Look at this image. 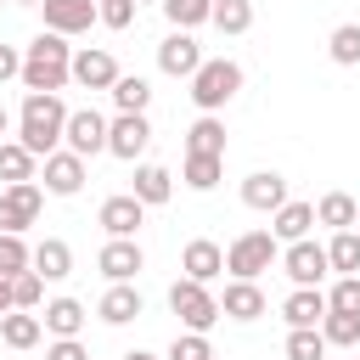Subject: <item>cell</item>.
<instances>
[{
	"instance_id": "cell-35",
	"label": "cell",
	"mask_w": 360,
	"mask_h": 360,
	"mask_svg": "<svg viewBox=\"0 0 360 360\" xmlns=\"http://www.w3.org/2000/svg\"><path fill=\"white\" fill-rule=\"evenodd\" d=\"M326 51H332L338 68H360V22H338L332 39H326Z\"/></svg>"
},
{
	"instance_id": "cell-27",
	"label": "cell",
	"mask_w": 360,
	"mask_h": 360,
	"mask_svg": "<svg viewBox=\"0 0 360 360\" xmlns=\"http://www.w3.org/2000/svg\"><path fill=\"white\" fill-rule=\"evenodd\" d=\"M186 152H202V158H225V124L214 112H202L191 129H186Z\"/></svg>"
},
{
	"instance_id": "cell-23",
	"label": "cell",
	"mask_w": 360,
	"mask_h": 360,
	"mask_svg": "<svg viewBox=\"0 0 360 360\" xmlns=\"http://www.w3.org/2000/svg\"><path fill=\"white\" fill-rule=\"evenodd\" d=\"M39 321H45V332H51V338H79L90 315H84V304H79V298H51Z\"/></svg>"
},
{
	"instance_id": "cell-30",
	"label": "cell",
	"mask_w": 360,
	"mask_h": 360,
	"mask_svg": "<svg viewBox=\"0 0 360 360\" xmlns=\"http://www.w3.org/2000/svg\"><path fill=\"white\" fill-rule=\"evenodd\" d=\"M219 174H225V158H202V152H186V169H180V180H186L191 191H214V186H219Z\"/></svg>"
},
{
	"instance_id": "cell-46",
	"label": "cell",
	"mask_w": 360,
	"mask_h": 360,
	"mask_svg": "<svg viewBox=\"0 0 360 360\" xmlns=\"http://www.w3.org/2000/svg\"><path fill=\"white\" fill-rule=\"evenodd\" d=\"M124 360H158V354H146V349H129V354H124Z\"/></svg>"
},
{
	"instance_id": "cell-34",
	"label": "cell",
	"mask_w": 360,
	"mask_h": 360,
	"mask_svg": "<svg viewBox=\"0 0 360 360\" xmlns=\"http://www.w3.org/2000/svg\"><path fill=\"white\" fill-rule=\"evenodd\" d=\"M326 338H321V326H292L287 332V360H326Z\"/></svg>"
},
{
	"instance_id": "cell-28",
	"label": "cell",
	"mask_w": 360,
	"mask_h": 360,
	"mask_svg": "<svg viewBox=\"0 0 360 360\" xmlns=\"http://www.w3.org/2000/svg\"><path fill=\"white\" fill-rule=\"evenodd\" d=\"M34 152L22 146V141H0V180L6 186H22V180H34Z\"/></svg>"
},
{
	"instance_id": "cell-48",
	"label": "cell",
	"mask_w": 360,
	"mask_h": 360,
	"mask_svg": "<svg viewBox=\"0 0 360 360\" xmlns=\"http://www.w3.org/2000/svg\"><path fill=\"white\" fill-rule=\"evenodd\" d=\"M135 6H141V0H135ZM158 6H163V0H158Z\"/></svg>"
},
{
	"instance_id": "cell-6",
	"label": "cell",
	"mask_w": 360,
	"mask_h": 360,
	"mask_svg": "<svg viewBox=\"0 0 360 360\" xmlns=\"http://www.w3.org/2000/svg\"><path fill=\"white\" fill-rule=\"evenodd\" d=\"M39 208H45V186H34V180L6 186V191H0V231H6V236H22V231L39 219Z\"/></svg>"
},
{
	"instance_id": "cell-11",
	"label": "cell",
	"mask_w": 360,
	"mask_h": 360,
	"mask_svg": "<svg viewBox=\"0 0 360 360\" xmlns=\"http://www.w3.org/2000/svg\"><path fill=\"white\" fill-rule=\"evenodd\" d=\"M202 62H208V56H202V45H197L191 34H180V28L163 34V45H158V68H163L169 79H191Z\"/></svg>"
},
{
	"instance_id": "cell-38",
	"label": "cell",
	"mask_w": 360,
	"mask_h": 360,
	"mask_svg": "<svg viewBox=\"0 0 360 360\" xmlns=\"http://www.w3.org/2000/svg\"><path fill=\"white\" fill-rule=\"evenodd\" d=\"M326 309H338V315H360V276H338L332 292H326Z\"/></svg>"
},
{
	"instance_id": "cell-31",
	"label": "cell",
	"mask_w": 360,
	"mask_h": 360,
	"mask_svg": "<svg viewBox=\"0 0 360 360\" xmlns=\"http://www.w3.org/2000/svg\"><path fill=\"white\" fill-rule=\"evenodd\" d=\"M326 259H332L338 276H360V231H332Z\"/></svg>"
},
{
	"instance_id": "cell-15",
	"label": "cell",
	"mask_w": 360,
	"mask_h": 360,
	"mask_svg": "<svg viewBox=\"0 0 360 360\" xmlns=\"http://www.w3.org/2000/svg\"><path fill=\"white\" fill-rule=\"evenodd\" d=\"M242 202L259 208V214H276V208H287L292 197H287V180H281L276 169H253V174L242 180Z\"/></svg>"
},
{
	"instance_id": "cell-42",
	"label": "cell",
	"mask_w": 360,
	"mask_h": 360,
	"mask_svg": "<svg viewBox=\"0 0 360 360\" xmlns=\"http://www.w3.org/2000/svg\"><path fill=\"white\" fill-rule=\"evenodd\" d=\"M45 360H90V349H84L79 338H56V343L45 349Z\"/></svg>"
},
{
	"instance_id": "cell-32",
	"label": "cell",
	"mask_w": 360,
	"mask_h": 360,
	"mask_svg": "<svg viewBox=\"0 0 360 360\" xmlns=\"http://www.w3.org/2000/svg\"><path fill=\"white\" fill-rule=\"evenodd\" d=\"M107 96H112V107H118V112H146V101H152V84H146L141 73H124V79H118Z\"/></svg>"
},
{
	"instance_id": "cell-43",
	"label": "cell",
	"mask_w": 360,
	"mask_h": 360,
	"mask_svg": "<svg viewBox=\"0 0 360 360\" xmlns=\"http://www.w3.org/2000/svg\"><path fill=\"white\" fill-rule=\"evenodd\" d=\"M6 79H22V51L17 45H0V84Z\"/></svg>"
},
{
	"instance_id": "cell-45",
	"label": "cell",
	"mask_w": 360,
	"mask_h": 360,
	"mask_svg": "<svg viewBox=\"0 0 360 360\" xmlns=\"http://www.w3.org/2000/svg\"><path fill=\"white\" fill-rule=\"evenodd\" d=\"M6 129H11V112H6V107H0V141H6Z\"/></svg>"
},
{
	"instance_id": "cell-4",
	"label": "cell",
	"mask_w": 360,
	"mask_h": 360,
	"mask_svg": "<svg viewBox=\"0 0 360 360\" xmlns=\"http://www.w3.org/2000/svg\"><path fill=\"white\" fill-rule=\"evenodd\" d=\"M276 259H281V242H276L270 231H242V236L225 248V270H231V281H259Z\"/></svg>"
},
{
	"instance_id": "cell-10",
	"label": "cell",
	"mask_w": 360,
	"mask_h": 360,
	"mask_svg": "<svg viewBox=\"0 0 360 360\" xmlns=\"http://www.w3.org/2000/svg\"><path fill=\"white\" fill-rule=\"evenodd\" d=\"M281 270L292 276V287H321V276L332 270V259H326V248L321 242H287V253H281Z\"/></svg>"
},
{
	"instance_id": "cell-19",
	"label": "cell",
	"mask_w": 360,
	"mask_h": 360,
	"mask_svg": "<svg viewBox=\"0 0 360 360\" xmlns=\"http://www.w3.org/2000/svg\"><path fill=\"white\" fill-rule=\"evenodd\" d=\"M270 304H264V287L259 281H225V298H219V315L231 321H259Z\"/></svg>"
},
{
	"instance_id": "cell-16",
	"label": "cell",
	"mask_w": 360,
	"mask_h": 360,
	"mask_svg": "<svg viewBox=\"0 0 360 360\" xmlns=\"http://www.w3.org/2000/svg\"><path fill=\"white\" fill-rule=\"evenodd\" d=\"M141 225H146V202H141L135 191H118V197L101 202V231H107V236H135Z\"/></svg>"
},
{
	"instance_id": "cell-9",
	"label": "cell",
	"mask_w": 360,
	"mask_h": 360,
	"mask_svg": "<svg viewBox=\"0 0 360 360\" xmlns=\"http://www.w3.org/2000/svg\"><path fill=\"white\" fill-rule=\"evenodd\" d=\"M96 270H101L107 281H135V276L146 270V253H141L135 236H107V248L96 253Z\"/></svg>"
},
{
	"instance_id": "cell-17",
	"label": "cell",
	"mask_w": 360,
	"mask_h": 360,
	"mask_svg": "<svg viewBox=\"0 0 360 360\" xmlns=\"http://www.w3.org/2000/svg\"><path fill=\"white\" fill-rule=\"evenodd\" d=\"M180 270L191 276V281H214V276H225V248L219 242H208V236H197V242H186L180 248Z\"/></svg>"
},
{
	"instance_id": "cell-49",
	"label": "cell",
	"mask_w": 360,
	"mask_h": 360,
	"mask_svg": "<svg viewBox=\"0 0 360 360\" xmlns=\"http://www.w3.org/2000/svg\"><path fill=\"white\" fill-rule=\"evenodd\" d=\"M0 6H6V0H0Z\"/></svg>"
},
{
	"instance_id": "cell-36",
	"label": "cell",
	"mask_w": 360,
	"mask_h": 360,
	"mask_svg": "<svg viewBox=\"0 0 360 360\" xmlns=\"http://www.w3.org/2000/svg\"><path fill=\"white\" fill-rule=\"evenodd\" d=\"M321 338H326L332 349H354V343H360V315H338V309H326Z\"/></svg>"
},
{
	"instance_id": "cell-20",
	"label": "cell",
	"mask_w": 360,
	"mask_h": 360,
	"mask_svg": "<svg viewBox=\"0 0 360 360\" xmlns=\"http://www.w3.org/2000/svg\"><path fill=\"white\" fill-rule=\"evenodd\" d=\"M281 315H287V326H321L326 321V292L321 287H292Z\"/></svg>"
},
{
	"instance_id": "cell-7",
	"label": "cell",
	"mask_w": 360,
	"mask_h": 360,
	"mask_svg": "<svg viewBox=\"0 0 360 360\" xmlns=\"http://www.w3.org/2000/svg\"><path fill=\"white\" fill-rule=\"evenodd\" d=\"M107 124H112V118H101L96 107H79V112H68V135H62V146L79 152V158L90 163L96 152H107Z\"/></svg>"
},
{
	"instance_id": "cell-25",
	"label": "cell",
	"mask_w": 360,
	"mask_h": 360,
	"mask_svg": "<svg viewBox=\"0 0 360 360\" xmlns=\"http://www.w3.org/2000/svg\"><path fill=\"white\" fill-rule=\"evenodd\" d=\"M34 276H45V281L73 276V248H68L62 236H45V242L34 248Z\"/></svg>"
},
{
	"instance_id": "cell-5",
	"label": "cell",
	"mask_w": 360,
	"mask_h": 360,
	"mask_svg": "<svg viewBox=\"0 0 360 360\" xmlns=\"http://www.w3.org/2000/svg\"><path fill=\"white\" fill-rule=\"evenodd\" d=\"M169 309L180 315L186 332H202V338H208V326L219 321V298H214L202 281H191V276H180V281L169 287Z\"/></svg>"
},
{
	"instance_id": "cell-41",
	"label": "cell",
	"mask_w": 360,
	"mask_h": 360,
	"mask_svg": "<svg viewBox=\"0 0 360 360\" xmlns=\"http://www.w3.org/2000/svg\"><path fill=\"white\" fill-rule=\"evenodd\" d=\"M96 17L107 28H129L135 22V0H96Z\"/></svg>"
},
{
	"instance_id": "cell-29",
	"label": "cell",
	"mask_w": 360,
	"mask_h": 360,
	"mask_svg": "<svg viewBox=\"0 0 360 360\" xmlns=\"http://www.w3.org/2000/svg\"><path fill=\"white\" fill-rule=\"evenodd\" d=\"M163 17H169V28L191 34V28L214 22V0H163Z\"/></svg>"
},
{
	"instance_id": "cell-1",
	"label": "cell",
	"mask_w": 360,
	"mask_h": 360,
	"mask_svg": "<svg viewBox=\"0 0 360 360\" xmlns=\"http://www.w3.org/2000/svg\"><path fill=\"white\" fill-rule=\"evenodd\" d=\"M62 135H68V107H62V96L28 90V96H22V112H17V141L45 163L51 152H62Z\"/></svg>"
},
{
	"instance_id": "cell-44",
	"label": "cell",
	"mask_w": 360,
	"mask_h": 360,
	"mask_svg": "<svg viewBox=\"0 0 360 360\" xmlns=\"http://www.w3.org/2000/svg\"><path fill=\"white\" fill-rule=\"evenodd\" d=\"M6 309H17V304H11V276H0V315H6Z\"/></svg>"
},
{
	"instance_id": "cell-21",
	"label": "cell",
	"mask_w": 360,
	"mask_h": 360,
	"mask_svg": "<svg viewBox=\"0 0 360 360\" xmlns=\"http://www.w3.org/2000/svg\"><path fill=\"white\" fill-rule=\"evenodd\" d=\"M39 338H45V321L34 309H6L0 315V343L6 349H34Z\"/></svg>"
},
{
	"instance_id": "cell-26",
	"label": "cell",
	"mask_w": 360,
	"mask_h": 360,
	"mask_svg": "<svg viewBox=\"0 0 360 360\" xmlns=\"http://www.w3.org/2000/svg\"><path fill=\"white\" fill-rule=\"evenodd\" d=\"M135 197H141L146 208L169 202V197H174V174H169L163 163H141V169H135Z\"/></svg>"
},
{
	"instance_id": "cell-3",
	"label": "cell",
	"mask_w": 360,
	"mask_h": 360,
	"mask_svg": "<svg viewBox=\"0 0 360 360\" xmlns=\"http://www.w3.org/2000/svg\"><path fill=\"white\" fill-rule=\"evenodd\" d=\"M236 90H242V62H231V56H208V62L191 73V101H197V112H219Z\"/></svg>"
},
{
	"instance_id": "cell-37",
	"label": "cell",
	"mask_w": 360,
	"mask_h": 360,
	"mask_svg": "<svg viewBox=\"0 0 360 360\" xmlns=\"http://www.w3.org/2000/svg\"><path fill=\"white\" fill-rule=\"evenodd\" d=\"M22 270H34V248L22 236H6L0 231V276H22Z\"/></svg>"
},
{
	"instance_id": "cell-18",
	"label": "cell",
	"mask_w": 360,
	"mask_h": 360,
	"mask_svg": "<svg viewBox=\"0 0 360 360\" xmlns=\"http://www.w3.org/2000/svg\"><path fill=\"white\" fill-rule=\"evenodd\" d=\"M141 309H146V304H141V287H135V281H112V287L101 292V304H96V315H101L107 326H129Z\"/></svg>"
},
{
	"instance_id": "cell-39",
	"label": "cell",
	"mask_w": 360,
	"mask_h": 360,
	"mask_svg": "<svg viewBox=\"0 0 360 360\" xmlns=\"http://www.w3.org/2000/svg\"><path fill=\"white\" fill-rule=\"evenodd\" d=\"M39 298H45V276H34V270L11 276V304L17 309H39Z\"/></svg>"
},
{
	"instance_id": "cell-33",
	"label": "cell",
	"mask_w": 360,
	"mask_h": 360,
	"mask_svg": "<svg viewBox=\"0 0 360 360\" xmlns=\"http://www.w3.org/2000/svg\"><path fill=\"white\" fill-rule=\"evenodd\" d=\"M214 28L219 34H248L253 28V0H214Z\"/></svg>"
},
{
	"instance_id": "cell-24",
	"label": "cell",
	"mask_w": 360,
	"mask_h": 360,
	"mask_svg": "<svg viewBox=\"0 0 360 360\" xmlns=\"http://www.w3.org/2000/svg\"><path fill=\"white\" fill-rule=\"evenodd\" d=\"M315 225H332V231H354V225H360V202H354L349 191H326V197L315 202Z\"/></svg>"
},
{
	"instance_id": "cell-8",
	"label": "cell",
	"mask_w": 360,
	"mask_h": 360,
	"mask_svg": "<svg viewBox=\"0 0 360 360\" xmlns=\"http://www.w3.org/2000/svg\"><path fill=\"white\" fill-rule=\"evenodd\" d=\"M146 146H152V124H146V112H118V118L107 124V152H112V158L135 163Z\"/></svg>"
},
{
	"instance_id": "cell-40",
	"label": "cell",
	"mask_w": 360,
	"mask_h": 360,
	"mask_svg": "<svg viewBox=\"0 0 360 360\" xmlns=\"http://www.w3.org/2000/svg\"><path fill=\"white\" fill-rule=\"evenodd\" d=\"M169 360H214V343H208L202 332H180V338L169 343Z\"/></svg>"
},
{
	"instance_id": "cell-12",
	"label": "cell",
	"mask_w": 360,
	"mask_h": 360,
	"mask_svg": "<svg viewBox=\"0 0 360 360\" xmlns=\"http://www.w3.org/2000/svg\"><path fill=\"white\" fill-rule=\"evenodd\" d=\"M39 11H45V28L62 34V39L90 34V22H101L96 17V0H39Z\"/></svg>"
},
{
	"instance_id": "cell-47",
	"label": "cell",
	"mask_w": 360,
	"mask_h": 360,
	"mask_svg": "<svg viewBox=\"0 0 360 360\" xmlns=\"http://www.w3.org/2000/svg\"><path fill=\"white\" fill-rule=\"evenodd\" d=\"M11 6H39V0H11Z\"/></svg>"
},
{
	"instance_id": "cell-13",
	"label": "cell",
	"mask_w": 360,
	"mask_h": 360,
	"mask_svg": "<svg viewBox=\"0 0 360 360\" xmlns=\"http://www.w3.org/2000/svg\"><path fill=\"white\" fill-rule=\"evenodd\" d=\"M118 79H124V73H118L112 51H101V45L73 51V84H84V90H112Z\"/></svg>"
},
{
	"instance_id": "cell-2",
	"label": "cell",
	"mask_w": 360,
	"mask_h": 360,
	"mask_svg": "<svg viewBox=\"0 0 360 360\" xmlns=\"http://www.w3.org/2000/svg\"><path fill=\"white\" fill-rule=\"evenodd\" d=\"M73 79V45L62 34H34V45L22 51V90H39V96H56L62 84Z\"/></svg>"
},
{
	"instance_id": "cell-14",
	"label": "cell",
	"mask_w": 360,
	"mask_h": 360,
	"mask_svg": "<svg viewBox=\"0 0 360 360\" xmlns=\"http://www.w3.org/2000/svg\"><path fill=\"white\" fill-rule=\"evenodd\" d=\"M45 191H51V197H79V191H84V158L68 152V146L51 152V158H45Z\"/></svg>"
},
{
	"instance_id": "cell-22",
	"label": "cell",
	"mask_w": 360,
	"mask_h": 360,
	"mask_svg": "<svg viewBox=\"0 0 360 360\" xmlns=\"http://www.w3.org/2000/svg\"><path fill=\"white\" fill-rule=\"evenodd\" d=\"M309 225H315V202H287V208L270 214V236L276 242H304Z\"/></svg>"
}]
</instances>
